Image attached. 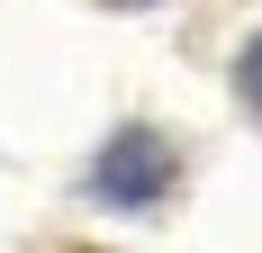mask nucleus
<instances>
[{
  "mask_svg": "<svg viewBox=\"0 0 262 253\" xmlns=\"http://www.w3.org/2000/svg\"><path fill=\"white\" fill-rule=\"evenodd\" d=\"M118 9H145V0H118Z\"/></svg>",
  "mask_w": 262,
  "mask_h": 253,
  "instance_id": "7ed1b4c3",
  "label": "nucleus"
},
{
  "mask_svg": "<svg viewBox=\"0 0 262 253\" xmlns=\"http://www.w3.org/2000/svg\"><path fill=\"white\" fill-rule=\"evenodd\" d=\"M235 91H244V100L262 109V36H253V46H244V64H235Z\"/></svg>",
  "mask_w": 262,
  "mask_h": 253,
  "instance_id": "f03ea898",
  "label": "nucleus"
},
{
  "mask_svg": "<svg viewBox=\"0 0 262 253\" xmlns=\"http://www.w3.org/2000/svg\"><path fill=\"white\" fill-rule=\"evenodd\" d=\"M163 181H181V163H172V145H163L154 126H118L100 154V172H91V190L118 208H154L163 199Z\"/></svg>",
  "mask_w": 262,
  "mask_h": 253,
  "instance_id": "f257e3e1",
  "label": "nucleus"
}]
</instances>
